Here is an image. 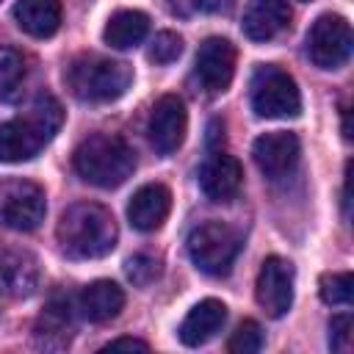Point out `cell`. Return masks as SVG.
<instances>
[{"label": "cell", "instance_id": "1", "mask_svg": "<svg viewBox=\"0 0 354 354\" xmlns=\"http://www.w3.org/2000/svg\"><path fill=\"white\" fill-rule=\"evenodd\" d=\"M61 252L72 260H97L116 246V221L97 202H77L61 213L55 227Z\"/></svg>", "mask_w": 354, "mask_h": 354}, {"label": "cell", "instance_id": "2", "mask_svg": "<svg viewBox=\"0 0 354 354\" xmlns=\"http://www.w3.org/2000/svg\"><path fill=\"white\" fill-rule=\"evenodd\" d=\"M64 108L55 97H39L22 116L0 124V163H22L36 158L58 133Z\"/></svg>", "mask_w": 354, "mask_h": 354}, {"label": "cell", "instance_id": "3", "mask_svg": "<svg viewBox=\"0 0 354 354\" xmlns=\"http://www.w3.org/2000/svg\"><path fill=\"white\" fill-rule=\"evenodd\" d=\"M75 171L97 188H119L136 169V152L122 136L94 133L72 155Z\"/></svg>", "mask_w": 354, "mask_h": 354}, {"label": "cell", "instance_id": "4", "mask_svg": "<svg viewBox=\"0 0 354 354\" xmlns=\"http://www.w3.org/2000/svg\"><path fill=\"white\" fill-rule=\"evenodd\" d=\"M133 83V69L97 53L77 55L66 66V86L80 102H113Z\"/></svg>", "mask_w": 354, "mask_h": 354}, {"label": "cell", "instance_id": "5", "mask_svg": "<svg viewBox=\"0 0 354 354\" xmlns=\"http://www.w3.org/2000/svg\"><path fill=\"white\" fill-rule=\"evenodd\" d=\"M249 100H252V111L263 119H293L301 111V94L296 80L274 66H257L249 83Z\"/></svg>", "mask_w": 354, "mask_h": 354}, {"label": "cell", "instance_id": "6", "mask_svg": "<svg viewBox=\"0 0 354 354\" xmlns=\"http://www.w3.org/2000/svg\"><path fill=\"white\" fill-rule=\"evenodd\" d=\"M238 252H241L238 232L221 221H205L194 227L188 235V257L202 274L210 277L230 274Z\"/></svg>", "mask_w": 354, "mask_h": 354}, {"label": "cell", "instance_id": "7", "mask_svg": "<svg viewBox=\"0 0 354 354\" xmlns=\"http://www.w3.org/2000/svg\"><path fill=\"white\" fill-rule=\"evenodd\" d=\"M47 199L41 185L30 180H8L0 185V227L30 232L44 221Z\"/></svg>", "mask_w": 354, "mask_h": 354}, {"label": "cell", "instance_id": "8", "mask_svg": "<svg viewBox=\"0 0 354 354\" xmlns=\"http://www.w3.org/2000/svg\"><path fill=\"white\" fill-rule=\"evenodd\" d=\"M307 55L318 69H337L351 55V25L340 14H321L307 30Z\"/></svg>", "mask_w": 354, "mask_h": 354}, {"label": "cell", "instance_id": "9", "mask_svg": "<svg viewBox=\"0 0 354 354\" xmlns=\"http://www.w3.org/2000/svg\"><path fill=\"white\" fill-rule=\"evenodd\" d=\"M235 75V47L224 36H207L194 61V77L207 94H221Z\"/></svg>", "mask_w": 354, "mask_h": 354}, {"label": "cell", "instance_id": "10", "mask_svg": "<svg viewBox=\"0 0 354 354\" xmlns=\"http://www.w3.org/2000/svg\"><path fill=\"white\" fill-rule=\"evenodd\" d=\"M254 296L268 318H282L293 304V266L277 254L266 257L257 271Z\"/></svg>", "mask_w": 354, "mask_h": 354}, {"label": "cell", "instance_id": "11", "mask_svg": "<svg viewBox=\"0 0 354 354\" xmlns=\"http://www.w3.org/2000/svg\"><path fill=\"white\" fill-rule=\"evenodd\" d=\"M188 130V111L185 102L177 94H163L152 113H149V124H147V136L149 144L158 155H171L180 149L183 138Z\"/></svg>", "mask_w": 354, "mask_h": 354}, {"label": "cell", "instance_id": "12", "mask_svg": "<svg viewBox=\"0 0 354 354\" xmlns=\"http://www.w3.org/2000/svg\"><path fill=\"white\" fill-rule=\"evenodd\" d=\"M301 155V144L293 133L285 130H274V133H263L260 138H254L252 144V158L257 163V169L268 177V180H279L288 177Z\"/></svg>", "mask_w": 354, "mask_h": 354}, {"label": "cell", "instance_id": "13", "mask_svg": "<svg viewBox=\"0 0 354 354\" xmlns=\"http://www.w3.org/2000/svg\"><path fill=\"white\" fill-rule=\"evenodd\" d=\"M243 183L241 163L227 152H213L199 169V188L210 202H230Z\"/></svg>", "mask_w": 354, "mask_h": 354}, {"label": "cell", "instance_id": "14", "mask_svg": "<svg viewBox=\"0 0 354 354\" xmlns=\"http://www.w3.org/2000/svg\"><path fill=\"white\" fill-rule=\"evenodd\" d=\"M290 25V8L285 0H249L243 8V33L252 41H271Z\"/></svg>", "mask_w": 354, "mask_h": 354}, {"label": "cell", "instance_id": "15", "mask_svg": "<svg viewBox=\"0 0 354 354\" xmlns=\"http://www.w3.org/2000/svg\"><path fill=\"white\" fill-rule=\"evenodd\" d=\"M169 210H171L169 188L160 183H147L133 194L127 205V218L138 232H152L166 221Z\"/></svg>", "mask_w": 354, "mask_h": 354}, {"label": "cell", "instance_id": "16", "mask_svg": "<svg viewBox=\"0 0 354 354\" xmlns=\"http://www.w3.org/2000/svg\"><path fill=\"white\" fill-rule=\"evenodd\" d=\"M227 321V307L218 299H202L199 304H194L188 310V315L183 318L177 335L185 346H202L210 337H216V332L224 326Z\"/></svg>", "mask_w": 354, "mask_h": 354}, {"label": "cell", "instance_id": "17", "mask_svg": "<svg viewBox=\"0 0 354 354\" xmlns=\"http://www.w3.org/2000/svg\"><path fill=\"white\" fill-rule=\"evenodd\" d=\"M39 282L36 260L28 252L0 246V288L11 296H30Z\"/></svg>", "mask_w": 354, "mask_h": 354}, {"label": "cell", "instance_id": "18", "mask_svg": "<svg viewBox=\"0 0 354 354\" xmlns=\"http://www.w3.org/2000/svg\"><path fill=\"white\" fill-rule=\"evenodd\" d=\"M122 307H124V290L111 279H94L80 293V313L94 324L116 318Z\"/></svg>", "mask_w": 354, "mask_h": 354}, {"label": "cell", "instance_id": "19", "mask_svg": "<svg viewBox=\"0 0 354 354\" xmlns=\"http://www.w3.org/2000/svg\"><path fill=\"white\" fill-rule=\"evenodd\" d=\"M14 19L28 36L47 39L61 28V3L58 0H19L14 6Z\"/></svg>", "mask_w": 354, "mask_h": 354}, {"label": "cell", "instance_id": "20", "mask_svg": "<svg viewBox=\"0 0 354 354\" xmlns=\"http://www.w3.org/2000/svg\"><path fill=\"white\" fill-rule=\"evenodd\" d=\"M147 30H149V17L144 11L122 8V11L111 14V19L105 22L102 39H105V44H111L116 50H130L147 36Z\"/></svg>", "mask_w": 354, "mask_h": 354}, {"label": "cell", "instance_id": "21", "mask_svg": "<svg viewBox=\"0 0 354 354\" xmlns=\"http://www.w3.org/2000/svg\"><path fill=\"white\" fill-rule=\"evenodd\" d=\"M69 335H72L69 304L53 299L36 321V343L41 348H64L69 343Z\"/></svg>", "mask_w": 354, "mask_h": 354}, {"label": "cell", "instance_id": "22", "mask_svg": "<svg viewBox=\"0 0 354 354\" xmlns=\"http://www.w3.org/2000/svg\"><path fill=\"white\" fill-rule=\"evenodd\" d=\"M25 80V61L14 47H0V100L8 102L19 94Z\"/></svg>", "mask_w": 354, "mask_h": 354}, {"label": "cell", "instance_id": "23", "mask_svg": "<svg viewBox=\"0 0 354 354\" xmlns=\"http://www.w3.org/2000/svg\"><path fill=\"white\" fill-rule=\"evenodd\" d=\"M318 293L326 304H351L354 299V277L348 271H332L318 279Z\"/></svg>", "mask_w": 354, "mask_h": 354}, {"label": "cell", "instance_id": "24", "mask_svg": "<svg viewBox=\"0 0 354 354\" xmlns=\"http://www.w3.org/2000/svg\"><path fill=\"white\" fill-rule=\"evenodd\" d=\"M260 348H263V329L252 318L241 321L235 326V332L230 335V340H227V351L230 354H254Z\"/></svg>", "mask_w": 354, "mask_h": 354}, {"label": "cell", "instance_id": "25", "mask_svg": "<svg viewBox=\"0 0 354 354\" xmlns=\"http://www.w3.org/2000/svg\"><path fill=\"white\" fill-rule=\"evenodd\" d=\"M124 274H127V279L133 285L144 288V285H149V282H155L160 277V260L152 257V254H147V252H136L133 257H127Z\"/></svg>", "mask_w": 354, "mask_h": 354}, {"label": "cell", "instance_id": "26", "mask_svg": "<svg viewBox=\"0 0 354 354\" xmlns=\"http://www.w3.org/2000/svg\"><path fill=\"white\" fill-rule=\"evenodd\" d=\"M180 55H183V39H180L174 30H160V33H155V39H152V44H149V61H152V64L166 66V64L177 61Z\"/></svg>", "mask_w": 354, "mask_h": 354}, {"label": "cell", "instance_id": "27", "mask_svg": "<svg viewBox=\"0 0 354 354\" xmlns=\"http://www.w3.org/2000/svg\"><path fill=\"white\" fill-rule=\"evenodd\" d=\"M351 343H354V321H351V315L348 313L335 315L329 321V348L337 351V354H348Z\"/></svg>", "mask_w": 354, "mask_h": 354}, {"label": "cell", "instance_id": "28", "mask_svg": "<svg viewBox=\"0 0 354 354\" xmlns=\"http://www.w3.org/2000/svg\"><path fill=\"white\" fill-rule=\"evenodd\" d=\"M119 348H124V351H149V346L144 340H136V337H116L102 351H119Z\"/></svg>", "mask_w": 354, "mask_h": 354}, {"label": "cell", "instance_id": "29", "mask_svg": "<svg viewBox=\"0 0 354 354\" xmlns=\"http://www.w3.org/2000/svg\"><path fill=\"white\" fill-rule=\"evenodd\" d=\"M343 138L351 141V124H348V111H343Z\"/></svg>", "mask_w": 354, "mask_h": 354}, {"label": "cell", "instance_id": "30", "mask_svg": "<svg viewBox=\"0 0 354 354\" xmlns=\"http://www.w3.org/2000/svg\"><path fill=\"white\" fill-rule=\"evenodd\" d=\"M299 3H310V0H299Z\"/></svg>", "mask_w": 354, "mask_h": 354}]
</instances>
